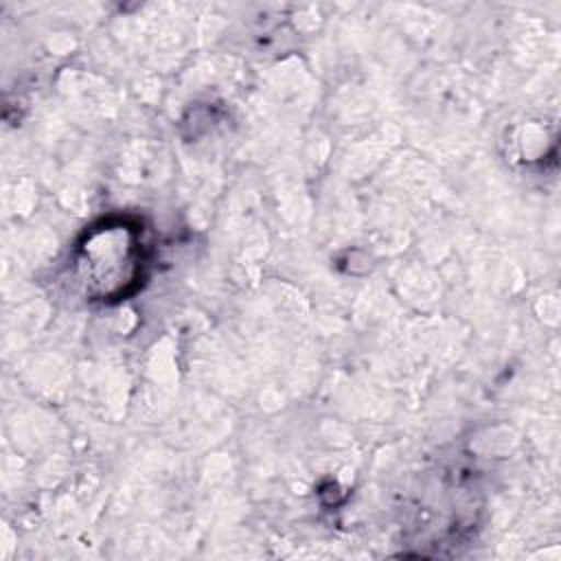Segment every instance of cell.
<instances>
[{
	"mask_svg": "<svg viewBox=\"0 0 561 561\" xmlns=\"http://www.w3.org/2000/svg\"><path fill=\"white\" fill-rule=\"evenodd\" d=\"M142 270V241L134 226L107 221L85 234L77 252V272L85 291L107 300L123 296Z\"/></svg>",
	"mask_w": 561,
	"mask_h": 561,
	"instance_id": "1",
	"label": "cell"
}]
</instances>
